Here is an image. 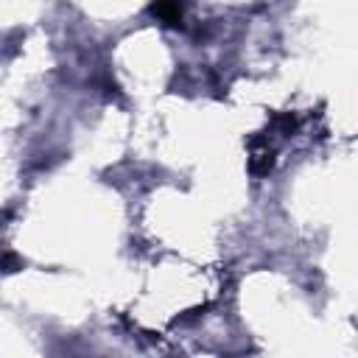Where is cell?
<instances>
[{"label": "cell", "mask_w": 358, "mask_h": 358, "mask_svg": "<svg viewBox=\"0 0 358 358\" xmlns=\"http://www.w3.org/2000/svg\"><path fill=\"white\" fill-rule=\"evenodd\" d=\"M151 11H154L159 20L171 22V25H176V22L182 20V3H179V0H157V3L151 6Z\"/></svg>", "instance_id": "6da1fadb"}]
</instances>
